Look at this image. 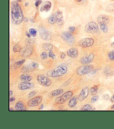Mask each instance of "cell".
Instances as JSON below:
<instances>
[{
  "label": "cell",
  "instance_id": "obj_30",
  "mask_svg": "<svg viewBox=\"0 0 114 129\" xmlns=\"http://www.w3.org/2000/svg\"><path fill=\"white\" fill-rule=\"evenodd\" d=\"M100 29L101 30H102L104 33H107L108 31V24H100Z\"/></svg>",
  "mask_w": 114,
  "mask_h": 129
},
{
  "label": "cell",
  "instance_id": "obj_14",
  "mask_svg": "<svg viewBox=\"0 0 114 129\" xmlns=\"http://www.w3.org/2000/svg\"><path fill=\"white\" fill-rule=\"evenodd\" d=\"M90 90L89 89V88L88 86H86V87H84L81 91L80 95L78 96V100L80 102H82L84 101L85 99L88 97L89 92H90Z\"/></svg>",
  "mask_w": 114,
  "mask_h": 129
},
{
  "label": "cell",
  "instance_id": "obj_18",
  "mask_svg": "<svg viewBox=\"0 0 114 129\" xmlns=\"http://www.w3.org/2000/svg\"><path fill=\"white\" fill-rule=\"evenodd\" d=\"M51 7H52L51 2L48 1H46L44 2L42 5L41 6L40 8V11L41 12L42 11L48 12L50 10V9H51Z\"/></svg>",
  "mask_w": 114,
  "mask_h": 129
},
{
  "label": "cell",
  "instance_id": "obj_7",
  "mask_svg": "<svg viewBox=\"0 0 114 129\" xmlns=\"http://www.w3.org/2000/svg\"><path fill=\"white\" fill-rule=\"evenodd\" d=\"M37 80L38 83L42 86H45V87H48L51 86L52 84V81L48 76H46L42 74H40L37 77Z\"/></svg>",
  "mask_w": 114,
  "mask_h": 129
},
{
  "label": "cell",
  "instance_id": "obj_28",
  "mask_svg": "<svg viewBox=\"0 0 114 129\" xmlns=\"http://www.w3.org/2000/svg\"><path fill=\"white\" fill-rule=\"evenodd\" d=\"M98 85H94L90 88V93L92 95H95L98 93Z\"/></svg>",
  "mask_w": 114,
  "mask_h": 129
},
{
  "label": "cell",
  "instance_id": "obj_8",
  "mask_svg": "<svg viewBox=\"0 0 114 129\" xmlns=\"http://www.w3.org/2000/svg\"><path fill=\"white\" fill-rule=\"evenodd\" d=\"M39 32L42 39L44 41H50L52 39L51 34L43 26H40L39 28Z\"/></svg>",
  "mask_w": 114,
  "mask_h": 129
},
{
  "label": "cell",
  "instance_id": "obj_48",
  "mask_svg": "<svg viewBox=\"0 0 114 129\" xmlns=\"http://www.w3.org/2000/svg\"><path fill=\"white\" fill-rule=\"evenodd\" d=\"M111 47H112L113 48H114V42H112V43H111Z\"/></svg>",
  "mask_w": 114,
  "mask_h": 129
},
{
  "label": "cell",
  "instance_id": "obj_27",
  "mask_svg": "<svg viewBox=\"0 0 114 129\" xmlns=\"http://www.w3.org/2000/svg\"><path fill=\"white\" fill-rule=\"evenodd\" d=\"M80 110L81 111H92L95 110V108H92L90 105H85L82 106Z\"/></svg>",
  "mask_w": 114,
  "mask_h": 129
},
{
  "label": "cell",
  "instance_id": "obj_6",
  "mask_svg": "<svg viewBox=\"0 0 114 129\" xmlns=\"http://www.w3.org/2000/svg\"><path fill=\"white\" fill-rule=\"evenodd\" d=\"M85 31L88 33H97L99 31L98 25L95 22L91 21L86 24L85 28Z\"/></svg>",
  "mask_w": 114,
  "mask_h": 129
},
{
  "label": "cell",
  "instance_id": "obj_17",
  "mask_svg": "<svg viewBox=\"0 0 114 129\" xmlns=\"http://www.w3.org/2000/svg\"><path fill=\"white\" fill-rule=\"evenodd\" d=\"M98 21L99 24H108L109 21H110V19L109 17L105 15H100L98 18Z\"/></svg>",
  "mask_w": 114,
  "mask_h": 129
},
{
  "label": "cell",
  "instance_id": "obj_32",
  "mask_svg": "<svg viewBox=\"0 0 114 129\" xmlns=\"http://www.w3.org/2000/svg\"><path fill=\"white\" fill-rule=\"evenodd\" d=\"M48 54L46 52H43L41 54L40 57L41 59H44V60H46V59L48 58Z\"/></svg>",
  "mask_w": 114,
  "mask_h": 129
},
{
  "label": "cell",
  "instance_id": "obj_12",
  "mask_svg": "<svg viewBox=\"0 0 114 129\" xmlns=\"http://www.w3.org/2000/svg\"><path fill=\"white\" fill-rule=\"evenodd\" d=\"M42 101V97L41 96H38L30 100L28 102L27 105L30 107H34L40 105Z\"/></svg>",
  "mask_w": 114,
  "mask_h": 129
},
{
  "label": "cell",
  "instance_id": "obj_3",
  "mask_svg": "<svg viewBox=\"0 0 114 129\" xmlns=\"http://www.w3.org/2000/svg\"><path fill=\"white\" fill-rule=\"evenodd\" d=\"M73 95V91H68L66 93L63 94L62 95L60 96H58V98L56 99L55 102L58 105H62V104L64 103L67 101L70 100L72 96Z\"/></svg>",
  "mask_w": 114,
  "mask_h": 129
},
{
  "label": "cell",
  "instance_id": "obj_25",
  "mask_svg": "<svg viewBox=\"0 0 114 129\" xmlns=\"http://www.w3.org/2000/svg\"><path fill=\"white\" fill-rule=\"evenodd\" d=\"M25 62H26L25 59H22L20 61H18L14 63V65L13 66L14 69H15V70H16V69L20 68L21 66L23 65V64L24 63H25Z\"/></svg>",
  "mask_w": 114,
  "mask_h": 129
},
{
  "label": "cell",
  "instance_id": "obj_10",
  "mask_svg": "<svg viewBox=\"0 0 114 129\" xmlns=\"http://www.w3.org/2000/svg\"><path fill=\"white\" fill-rule=\"evenodd\" d=\"M38 66L39 65L38 63L33 62L27 64V65L22 67V68L21 69V71L24 73H30V72H32L36 70L38 68Z\"/></svg>",
  "mask_w": 114,
  "mask_h": 129
},
{
  "label": "cell",
  "instance_id": "obj_49",
  "mask_svg": "<svg viewBox=\"0 0 114 129\" xmlns=\"http://www.w3.org/2000/svg\"><path fill=\"white\" fill-rule=\"evenodd\" d=\"M111 109H112V110H114V105H112V107H111Z\"/></svg>",
  "mask_w": 114,
  "mask_h": 129
},
{
  "label": "cell",
  "instance_id": "obj_24",
  "mask_svg": "<svg viewBox=\"0 0 114 129\" xmlns=\"http://www.w3.org/2000/svg\"><path fill=\"white\" fill-rule=\"evenodd\" d=\"M58 22V18H57V15L56 13L52 15L48 19V23L54 25Z\"/></svg>",
  "mask_w": 114,
  "mask_h": 129
},
{
  "label": "cell",
  "instance_id": "obj_15",
  "mask_svg": "<svg viewBox=\"0 0 114 129\" xmlns=\"http://www.w3.org/2000/svg\"><path fill=\"white\" fill-rule=\"evenodd\" d=\"M94 58H95V54L94 53H91L88 57H84L81 58L80 62L82 64H88L94 61Z\"/></svg>",
  "mask_w": 114,
  "mask_h": 129
},
{
  "label": "cell",
  "instance_id": "obj_4",
  "mask_svg": "<svg viewBox=\"0 0 114 129\" xmlns=\"http://www.w3.org/2000/svg\"><path fill=\"white\" fill-rule=\"evenodd\" d=\"M61 38L66 43H68V45L72 46L75 42V38L72 34L70 31H65L62 33Z\"/></svg>",
  "mask_w": 114,
  "mask_h": 129
},
{
  "label": "cell",
  "instance_id": "obj_36",
  "mask_svg": "<svg viewBox=\"0 0 114 129\" xmlns=\"http://www.w3.org/2000/svg\"><path fill=\"white\" fill-rule=\"evenodd\" d=\"M26 43L28 45H31V44L34 43V41L33 39H27L26 40Z\"/></svg>",
  "mask_w": 114,
  "mask_h": 129
},
{
  "label": "cell",
  "instance_id": "obj_42",
  "mask_svg": "<svg viewBox=\"0 0 114 129\" xmlns=\"http://www.w3.org/2000/svg\"><path fill=\"white\" fill-rule=\"evenodd\" d=\"M66 54L65 53H62L61 56H60V57L61 59H65L66 58Z\"/></svg>",
  "mask_w": 114,
  "mask_h": 129
},
{
  "label": "cell",
  "instance_id": "obj_54",
  "mask_svg": "<svg viewBox=\"0 0 114 129\" xmlns=\"http://www.w3.org/2000/svg\"><path fill=\"white\" fill-rule=\"evenodd\" d=\"M25 21L26 22H27V21H28V19H25Z\"/></svg>",
  "mask_w": 114,
  "mask_h": 129
},
{
  "label": "cell",
  "instance_id": "obj_55",
  "mask_svg": "<svg viewBox=\"0 0 114 129\" xmlns=\"http://www.w3.org/2000/svg\"><path fill=\"white\" fill-rule=\"evenodd\" d=\"M112 1H114V0H112Z\"/></svg>",
  "mask_w": 114,
  "mask_h": 129
},
{
  "label": "cell",
  "instance_id": "obj_43",
  "mask_svg": "<svg viewBox=\"0 0 114 129\" xmlns=\"http://www.w3.org/2000/svg\"><path fill=\"white\" fill-rule=\"evenodd\" d=\"M16 100V98L14 96H12V97L10 98V102H14Z\"/></svg>",
  "mask_w": 114,
  "mask_h": 129
},
{
  "label": "cell",
  "instance_id": "obj_33",
  "mask_svg": "<svg viewBox=\"0 0 114 129\" xmlns=\"http://www.w3.org/2000/svg\"><path fill=\"white\" fill-rule=\"evenodd\" d=\"M29 32H30V33L31 34V35L32 36V37H36V35H37V30L36 29H34V28H31V29H30V31H29Z\"/></svg>",
  "mask_w": 114,
  "mask_h": 129
},
{
  "label": "cell",
  "instance_id": "obj_19",
  "mask_svg": "<svg viewBox=\"0 0 114 129\" xmlns=\"http://www.w3.org/2000/svg\"><path fill=\"white\" fill-rule=\"evenodd\" d=\"M56 14L57 15V18H58V22L57 23H58L59 26H62L64 24L62 12L61 11H58L56 12Z\"/></svg>",
  "mask_w": 114,
  "mask_h": 129
},
{
  "label": "cell",
  "instance_id": "obj_21",
  "mask_svg": "<svg viewBox=\"0 0 114 129\" xmlns=\"http://www.w3.org/2000/svg\"><path fill=\"white\" fill-rule=\"evenodd\" d=\"M64 89H58L54 90L50 93L49 96L50 97H54V96H58V95H61V94L64 93Z\"/></svg>",
  "mask_w": 114,
  "mask_h": 129
},
{
  "label": "cell",
  "instance_id": "obj_53",
  "mask_svg": "<svg viewBox=\"0 0 114 129\" xmlns=\"http://www.w3.org/2000/svg\"><path fill=\"white\" fill-rule=\"evenodd\" d=\"M17 2H21L22 0H17Z\"/></svg>",
  "mask_w": 114,
  "mask_h": 129
},
{
  "label": "cell",
  "instance_id": "obj_31",
  "mask_svg": "<svg viewBox=\"0 0 114 129\" xmlns=\"http://www.w3.org/2000/svg\"><path fill=\"white\" fill-rule=\"evenodd\" d=\"M106 11H108V12H114V4H110L106 7Z\"/></svg>",
  "mask_w": 114,
  "mask_h": 129
},
{
  "label": "cell",
  "instance_id": "obj_47",
  "mask_svg": "<svg viewBox=\"0 0 114 129\" xmlns=\"http://www.w3.org/2000/svg\"><path fill=\"white\" fill-rule=\"evenodd\" d=\"M44 108V105H41V106H40V108L39 109L40 110H42V109Z\"/></svg>",
  "mask_w": 114,
  "mask_h": 129
},
{
  "label": "cell",
  "instance_id": "obj_52",
  "mask_svg": "<svg viewBox=\"0 0 114 129\" xmlns=\"http://www.w3.org/2000/svg\"><path fill=\"white\" fill-rule=\"evenodd\" d=\"M10 111H12V110H13V111H14V108H10Z\"/></svg>",
  "mask_w": 114,
  "mask_h": 129
},
{
  "label": "cell",
  "instance_id": "obj_41",
  "mask_svg": "<svg viewBox=\"0 0 114 129\" xmlns=\"http://www.w3.org/2000/svg\"><path fill=\"white\" fill-rule=\"evenodd\" d=\"M41 3H42V1H41V0H38V1H37L36 2L35 5H36V7H38L40 5Z\"/></svg>",
  "mask_w": 114,
  "mask_h": 129
},
{
  "label": "cell",
  "instance_id": "obj_51",
  "mask_svg": "<svg viewBox=\"0 0 114 129\" xmlns=\"http://www.w3.org/2000/svg\"><path fill=\"white\" fill-rule=\"evenodd\" d=\"M25 5H26V6H28V2H27V3H26V4H25Z\"/></svg>",
  "mask_w": 114,
  "mask_h": 129
},
{
  "label": "cell",
  "instance_id": "obj_9",
  "mask_svg": "<svg viewBox=\"0 0 114 129\" xmlns=\"http://www.w3.org/2000/svg\"><path fill=\"white\" fill-rule=\"evenodd\" d=\"M95 41L93 38H86L81 39L78 42V45L82 48H88L94 45Z\"/></svg>",
  "mask_w": 114,
  "mask_h": 129
},
{
  "label": "cell",
  "instance_id": "obj_46",
  "mask_svg": "<svg viewBox=\"0 0 114 129\" xmlns=\"http://www.w3.org/2000/svg\"><path fill=\"white\" fill-rule=\"evenodd\" d=\"M13 93H14V92H13V91H12V90L10 91V96H11L12 94H13Z\"/></svg>",
  "mask_w": 114,
  "mask_h": 129
},
{
  "label": "cell",
  "instance_id": "obj_2",
  "mask_svg": "<svg viewBox=\"0 0 114 129\" xmlns=\"http://www.w3.org/2000/svg\"><path fill=\"white\" fill-rule=\"evenodd\" d=\"M68 71V66L65 64H61L52 70H48L47 73V75L51 78H58L65 75Z\"/></svg>",
  "mask_w": 114,
  "mask_h": 129
},
{
  "label": "cell",
  "instance_id": "obj_1",
  "mask_svg": "<svg viewBox=\"0 0 114 129\" xmlns=\"http://www.w3.org/2000/svg\"><path fill=\"white\" fill-rule=\"evenodd\" d=\"M11 18L13 23L16 25H20L24 20L23 12L17 1H14L12 3Z\"/></svg>",
  "mask_w": 114,
  "mask_h": 129
},
{
  "label": "cell",
  "instance_id": "obj_50",
  "mask_svg": "<svg viewBox=\"0 0 114 129\" xmlns=\"http://www.w3.org/2000/svg\"><path fill=\"white\" fill-rule=\"evenodd\" d=\"M77 1H78V2H81L82 1V0H76Z\"/></svg>",
  "mask_w": 114,
  "mask_h": 129
},
{
  "label": "cell",
  "instance_id": "obj_22",
  "mask_svg": "<svg viewBox=\"0 0 114 129\" xmlns=\"http://www.w3.org/2000/svg\"><path fill=\"white\" fill-rule=\"evenodd\" d=\"M32 76L31 75H27V74H22L20 77V79L22 81H27V82H30L32 80Z\"/></svg>",
  "mask_w": 114,
  "mask_h": 129
},
{
  "label": "cell",
  "instance_id": "obj_34",
  "mask_svg": "<svg viewBox=\"0 0 114 129\" xmlns=\"http://www.w3.org/2000/svg\"><path fill=\"white\" fill-rule=\"evenodd\" d=\"M108 58L111 61H114V50L111 51L108 54Z\"/></svg>",
  "mask_w": 114,
  "mask_h": 129
},
{
  "label": "cell",
  "instance_id": "obj_29",
  "mask_svg": "<svg viewBox=\"0 0 114 129\" xmlns=\"http://www.w3.org/2000/svg\"><path fill=\"white\" fill-rule=\"evenodd\" d=\"M22 49V48L21 45H20L19 44H16V45L14 47L13 51L14 53L20 52L21 51Z\"/></svg>",
  "mask_w": 114,
  "mask_h": 129
},
{
  "label": "cell",
  "instance_id": "obj_11",
  "mask_svg": "<svg viewBox=\"0 0 114 129\" xmlns=\"http://www.w3.org/2000/svg\"><path fill=\"white\" fill-rule=\"evenodd\" d=\"M34 52V48L31 45H28L22 49L20 52L21 56L22 57H28Z\"/></svg>",
  "mask_w": 114,
  "mask_h": 129
},
{
  "label": "cell",
  "instance_id": "obj_20",
  "mask_svg": "<svg viewBox=\"0 0 114 129\" xmlns=\"http://www.w3.org/2000/svg\"><path fill=\"white\" fill-rule=\"evenodd\" d=\"M15 110L16 111H25L27 110V108L24 106L23 102L20 101L17 102L15 105Z\"/></svg>",
  "mask_w": 114,
  "mask_h": 129
},
{
  "label": "cell",
  "instance_id": "obj_45",
  "mask_svg": "<svg viewBox=\"0 0 114 129\" xmlns=\"http://www.w3.org/2000/svg\"><path fill=\"white\" fill-rule=\"evenodd\" d=\"M111 102H114V94L112 97L111 98Z\"/></svg>",
  "mask_w": 114,
  "mask_h": 129
},
{
  "label": "cell",
  "instance_id": "obj_35",
  "mask_svg": "<svg viewBox=\"0 0 114 129\" xmlns=\"http://www.w3.org/2000/svg\"><path fill=\"white\" fill-rule=\"evenodd\" d=\"M48 56L49 57L51 58L52 59H55L56 57V56L55 55V54L53 53V52L51 51H49V53H48Z\"/></svg>",
  "mask_w": 114,
  "mask_h": 129
},
{
  "label": "cell",
  "instance_id": "obj_13",
  "mask_svg": "<svg viewBox=\"0 0 114 129\" xmlns=\"http://www.w3.org/2000/svg\"><path fill=\"white\" fill-rule=\"evenodd\" d=\"M34 86V84L27 81H23L19 84L18 86V88L20 90H26L28 89H32Z\"/></svg>",
  "mask_w": 114,
  "mask_h": 129
},
{
  "label": "cell",
  "instance_id": "obj_5",
  "mask_svg": "<svg viewBox=\"0 0 114 129\" xmlns=\"http://www.w3.org/2000/svg\"><path fill=\"white\" fill-rule=\"evenodd\" d=\"M94 70V66L91 64L80 66L77 69L76 73L79 76H83L90 73Z\"/></svg>",
  "mask_w": 114,
  "mask_h": 129
},
{
  "label": "cell",
  "instance_id": "obj_38",
  "mask_svg": "<svg viewBox=\"0 0 114 129\" xmlns=\"http://www.w3.org/2000/svg\"><path fill=\"white\" fill-rule=\"evenodd\" d=\"M102 98L104 100H105L106 101H108L110 99V96L108 94H104V95L102 96Z\"/></svg>",
  "mask_w": 114,
  "mask_h": 129
},
{
  "label": "cell",
  "instance_id": "obj_44",
  "mask_svg": "<svg viewBox=\"0 0 114 129\" xmlns=\"http://www.w3.org/2000/svg\"><path fill=\"white\" fill-rule=\"evenodd\" d=\"M26 36L28 37V38H31V37L32 36L31 35V34L30 33V32L28 33V32H26Z\"/></svg>",
  "mask_w": 114,
  "mask_h": 129
},
{
  "label": "cell",
  "instance_id": "obj_39",
  "mask_svg": "<svg viewBox=\"0 0 114 129\" xmlns=\"http://www.w3.org/2000/svg\"><path fill=\"white\" fill-rule=\"evenodd\" d=\"M36 91H31V92L29 94L28 97L29 98H32V97H34V95H36Z\"/></svg>",
  "mask_w": 114,
  "mask_h": 129
},
{
  "label": "cell",
  "instance_id": "obj_40",
  "mask_svg": "<svg viewBox=\"0 0 114 129\" xmlns=\"http://www.w3.org/2000/svg\"><path fill=\"white\" fill-rule=\"evenodd\" d=\"M75 29H76V28L75 26H71L68 28V30L70 32V33H74V32L75 31Z\"/></svg>",
  "mask_w": 114,
  "mask_h": 129
},
{
  "label": "cell",
  "instance_id": "obj_16",
  "mask_svg": "<svg viewBox=\"0 0 114 129\" xmlns=\"http://www.w3.org/2000/svg\"><path fill=\"white\" fill-rule=\"evenodd\" d=\"M67 55L72 58H76L78 56V49L72 48L67 52Z\"/></svg>",
  "mask_w": 114,
  "mask_h": 129
},
{
  "label": "cell",
  "instance_id": "obj_37",
  "mask_svg": "<svg viewBox=\"0 0 114 129\" xmlns=\"http://www.w3.org/2000/svg\"><path fill=\"white\" fill-rule=\"evenodd\" d=\"M98 100V96H97V95H94L93 97L91 98V102L92 103H95L96 101H97Z\"/></svg>",
  "mask_w": 114,
  "mask_h": 129
},
{
  "label": "cell",
  "instance_id": "obj_23",
  "mask_svg": "<svg viewBox=\"0 0 114 129\" xmlns=\"http://www.w3.org/2000/svg\"><path fill=\"white\" fill-rule=\"evenodd\" d=\"M78 98L76 97V96H74V97L72 98L68 102V106L70 108H74V107H75L78 104Z\"/></svg>",
  "mask_w": 114,
  "mask_h": 129
},
{
  "label": "cell",
  "instance_id": "obj_26",
  "mask_svg": "<svg viewBox=\"0 0 114 129\" xmlns=\"http://www.w3.org/2000/svg\"><path fill=\"white\" fill-rule=\"evenodd\" d=\"M42 48L46 51H52V49H54V46L51 43H46L43 44Z\"/></svg>",
  "mask_w": 114,
  "mask_h": 129
}]
</instances>
